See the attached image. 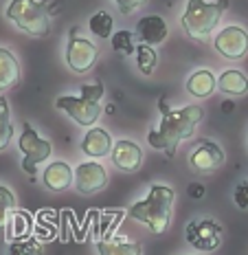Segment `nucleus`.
I'll return each mask as SVG.
<instances>
[{
    "instance_id": "obj_24",
    "label": "nucleus",
    "mask_w": 248,
    "mask_h": 255,
    "mask_svg": "<svg viewBox=\"0 0 248 255\" xmlns=\"http://www.w3.org/2000/svg\"><path fill=\"white\" fill-rule=\"evenodd\" d=\"M112 49L114 53H119V55L128 57L132 53H136V46H134V33H130V31H117V33H112Z\"/></svg>"
},
{
    "instance_id": "obj_12",
    "label": "nucleus",
    "mask_w": 248,
    "mask_h": 255,
    "mask_svg": "<svg viewBox=\"0 0 248 255\" xmlns=\"http://www.w3.org/2000/svg\"><path fill=\"white\" fill-rule=\"evenodd\" d=\"M110 156H112V163L121 172H128V174L139 172L141 165H143V150H141L139 143H134L130 139H121L114 143Z\"/></svg>"
},
{
    "instance_id": "obj_21",
    "label": "nucleus",
    "mask_w": 248,
    "mask_h": 255,
    "mask_svg": "<svg viewBox=\"0 0 248 255\" xmlns=\"http://www.w3.org/2000/svg\"><path fill=\"white\" fill-rule=\"evenodd\" d=\"M136 66H139L141 75H152L158 66V53L154 51V46L143 44L141 42L136 46Z\"/></svg>"
},
{
    "instance_id": "obj_26",
    "label": "nucleus",
    "mask_w": 248,
    "mask_h": 255,
    "mask_svg": "<svg viewBox=\"0 0 248 255\" xmlns=\"http://www.w3.org/2000/svg\"><path fill=\"white\" fill-rule=\"evenodd\" d=\"M9 255H42V247L35 238H22L11 242Z\"/></svg>"
},
{
    "instance_id": "obj_30",
    "label": "nucleus",
    "mask_w": 248,
    "mask_h": 255,
    "mask_svg": "<svg viewBox=\"0 0 248 255\" xmlns=\"http://www.w3.org/2000/svg\"><path fill=\"white\" fill-rule=\"evenodd\" d=\"M222 110H224V113H231V110H233V104H231V102H224V104H222Z\"/></svg>"
},
{
    "instance_id": "obj_28",
    "label": "nucleus",
    "mask_w": 248,
    "mask_h": 255,
    "mask_svg": "<svg viewBox=\"0 0 248 255\" xmlns=\"http://www.w3.org/2000/svg\"><path fill=\"white\" fill-rule=\"evenodd\" d=\"M233 198H235V205L240 207V209H248V180L237 185L235 191H233Z\"/></svg>"
},
{
    "instance_id": "obj_29",
    "label": "nucleus",
    "mask_w": 248,
    "mask_h": 255,
    "mask_svg": "<svg viewBox=\"0 0 248 255\" xmlns=\"http://www.w3.org/2000/svg\"><path fill=\"white\" fill-rule=\"evenodd\" d=\"M189 196H191L193 200H200V198H204V185H200V183H193V185H189Z\"/></svg>"
},
{
    "instance_id": "obj_19",
    "label": "nucleus",
    "mask_w": 248,
    "mask_h": 255,
    "mask_svg": "<svg viewBox=\"0 0 248 255\" xmlns=\"http://www.w3.org/2000/svg\"><path fill=\"white\" fill-rule=\"evenodd\" d=\"M97 251H99V255H143L139 244L125 240V238H121V236L101 238V240L97 242Z\"/></svg>"
},
{
    "instance_id": "obj_14",
    "label": "nucleus",
    "mask_w": 248,
    "mask_h": 255,
    "mask_svg": "<svg viewBox=\"0 0 248 255\" xmlns=\"http://www.w3.org/2000/svg\"><path fill=\"white\" fill-rule=\"evenodd\" d=\"M167 33H169V29H167L165 18H161V15H145L136 22V35L143 44H161L167 40Z\"/></svg>"
},
{
    "instance_id": "obj_16",
    "label": "nucleus",
    "mask_w": 248,
    "mask_h": 255,
    "mask_svg": "<svg viewBox=\"0 0 248 255\" xmlns=\"http://www.w3.org/2000/svg\"><path fill=\"white\" fill-rule=\"evenodd\" d=\"M215 86H218V79L211 71L207 68H200V71H193L187 79V93L196 99H207L213 95Z\"/></svg>"
},
{
    "instance_id": "obj_3",
    "label": "nucleus",
    "mask_w": 248,
    "mask_h": 255,
    "mask_svg": "<svg viewBox=\"0 0 248 255\" xmlns=\"http://www.w3.org/2000/svg\"><path fill=\"white\" fill-rule=\"evenodd\" d=\"M229 0H187V7L180 18V24L184 33L189 38L198 42H207L215 29H218L220 20H222L224 11L229 9Z\"/></svg>"
},
{
    "instance_id": "obj_17",
    "label": "nucleus",
    "mask_w": 248,
    "mask_h": 255,
    "mask_svg": "<svg viewBox=\"0 0 248 255\" xmlns=\"http://www.w3.org/2000/svg\"><path fill=\"white\" fill-rule=\"evenodd\" d=\"M20 82V64L18 57L9 49L0 46V93L9 90Z\"/></svg>"
},
{
    "instance_id": "obj_25",
    "label": "nucleus",
    "mask_w": 248,
    "mask_h": 255,
    "mask_svg": "<svg viewBox=\"0 0 248 255\" xmlns=\"http://www.w3.org/2000/svg\"><path fill=\"white\" fill-rule=\"evenodd\" d=\"M15 211V196L4 185H0V227H7L9 218Z\"/></svg>"
},
{
    "instance_id": "obj_5",
    "label": "nucleus",
    "mask_w": 248,
    "mask_h": 255,
    "mask_svg": "<svg viewBox=\"0 0 248 255\" xmlns=\"http://www.w3.org/2000/svg\"><path fill=\"white\" fill-rule=\"evenodd\" d=\"M11 22L33 38H46L51 33V15L44 2L38 0H11L4 11Z\"/></svg>"
},
{
    "instance_id": "obj_7",
    "label": "nucleus",
    "mask_w": 248,
    "mask_h": 255,
    "mask_svg": "<svg viewBox=\"0 0 248 255\" xmlns=\"http://www.w3.org/2000/svg\"><path fill=\"white\" fill-rule=\"evenodd\" d=\"M99 57V49L92 40L83 38L79 33V26H73L68 31V42H66V64L75 75H83L94 66Z\"/></svg>"
},
{
    "instance_id": "obj_23",
    "label": "nucleus",
    "mask_w": 248,
    "mask_h": 255,
    "mask_svg": "<svg viewBox=\"0 0 248 255\" xmlns=\"http://www.w3.org/2000/svg\"><path fill=\"white\" fill-rule=\"evenodd\" d=\"M13 139V126H11V113H9L7 97H0V152L11 143Z\"/></svg>"
},
{
    "instance_id": "obj_2",
    "label": "nucleus",
    "mask_w": 248,
    "mask_h": 255,
    "mask_svg": "<svg viewBox=\"0 0 248 255\" xmlns=\"http://www.w3.org/2000/svg\"><path fill=\"white\" fill-rule=\"evenodd\" d=\"M176 203V191L167 185H152L147 198L139 200L130 207V218L136 222H143L152 229V233L163 236L171 225V211Z\"/></svg>"
},
{
    "instance_id": "obj_15",
    "label": "nucleus",
    "mask_w": 248,
    "mask_h": 255,
    "mask_svg": "<svg viewBox=\"0 0 248 255\" xmlns=\"http://www.w3.org/2000/svg\"><path fill=\"white\" fill-rule=\"evenodd\" d=\"M46 189L51 191H64L71 185H75V172L71 169V165L64 161H53L46 165L44 174H42Z\"/></svg>"
},
{
    "instance_id": "obj_18",
    "label": "nucleus",
    "mask_w": 248,
    "mask_h": 255,
    "mask_svg": "<svg viewBox=\"0 0 248 255\" xmlns=\"http://www.w3.org/2000/svg\"><path fill=\"white\" fill-rule=\"evenodd\" d=\"M218 86L222 93L231 95V97H242V95L248 93V75L242 73L240 68H226L218 77Z\"/></svg>"
},
{
    "instance_id": "obj_11",
    "label": "nucleus",
    "mask_w": 248,
    "mask_h": 255,
    "mask_svg": "<svg viewBox=\"0 0 248 255\" xmlns=\"http://www.w3.org/2000/svg\"><path fill=\"white\" fill-rule=\"evenodd\" d=\"M105 185H108V172L101 163L86 161L75 167V189L79 194H97V191L105 189Z\"/></svg>"
},
{
    "instance_id": "obj_6",
    "label": "nucleus",
    "mask_w": 248,
    "mask_h": 255,
    "mask_svg": "<svg viewBox=\"0 0 248 255\" xmlns=\"http://www.w3.org/2000/svg\"><path fill=\"white\" fill-rule=\"evenodd\" d=\"M18 147H20V152L24 154L22 169L29 174V176H35V174H38V165L44 163L53 152L51 141L42 139L38 134V130H35L29 121L22 124V134H20V139H18Z\"/></svg>"
},
{
    "instance_id": "obj_20",
    "label": "nucleus",
    "mask_w": 248,
    "mask_h": 255,
    "mask_svg": "<svg viewBox=\"0 0 248 255\" xmlns=\"http://www.w3.org/2000/svg\"><path fill=\"white\" fill-rule=\"evenodd\" d=\"M31 229H33V220L26 211L15 209L7 222V238L13 240H22V238H31Z\"/></svg>"
},
{
    "instance_id": "obj_9",
    "label": "nucleus",
    "mask_w": 248,
    "mask_h": 255,
    "mask_svg": "<svg viewBox=\"0 0 248 255\" xmlns=\"http://www.w3.org/2000/svg\"><path fill=\"white\" fill-rule=\"evenodd\" d=\"M224 161L226 156L222 147L211 139H202L189 154V169L196 174H211L222 167Z\"/></svg>"
},
{
    "instance_id": "obj_4",
    "label": "nucleus",
    "mask_w": 248,
    "mask_h": 255,
    "mask_svg": "<svg viewBox=\"0 0 248 255\" xmlns=\"http://www.w3.org/2000/svg\"><path fill=\"white\" fill-rule=\"evenodd\" d=\"M105 88L101 82H94L90 86H82V95L73 97V95H64V97L55 99V108L62 110L82 128H92L101 117V97Z\"/></svg>"
},
{
    "instance_id": "obj_8",
    "label": "nucleus",
    "mask_w": 248,
    "mask_h": 255,
    "mask_svg": "<svg viewBox=\"0 0 248 255\" xmlns=\"http://www.w3.org/2000/svg\"><path fill=\"white\" fill-rule=\"evenodd\" d=\"M187 242L198 251H215L222 242V227L211 218H198L187 225Z\"/></svg>"
},
{
    "instance_id": "obj_22",
    "label": "nucleus",
    "mask_w": 248,
    "mask_h": 255,
    "mask_svg": "<svg viewBox=\"0 0 248 255\" xmlns=\"http://www.w3.org/2000/svg\"><path fill=\"white\" fill-rule=\"evenodd\" d=\"M112 26H114V20L112 15L108 11H97L90 15V20H88V29H90L92 35H97V38H112Z\"/></svg>"
},
{
    "instance_id": "obj_13",
    "label": "nucleus",
    "mask_w": 248,
    "mask_h": 255,
    "mask_svg": "<svg viewBox=\"0 0 248 255\" xmlns=\"http://www.w3.org/2000/svg\"><path fill=\"white\" fill-rule=\"evenodd\" d=\"M112 147H114V141L105 128H90V130L86 132V136L82 139V152L86 154L88 158L110 156Z\"/></svg>"
},
{
    "instance_id": "obj_1",
    "label": "nucleus",
    "mask_w": 248,
    "mask_h": 255,
    "mask_svg": "<svg viewBox=\"0 0 248 255\" xmlns=\"http://www.w3.org/2000/svg\"><path fill=\"white\" fill-rule=\"evenodd\" d=\"M158 113H161V124L147 134V143L154 150L165 152L167 156L176 154V147L184 139L193 136L198 124L204 119V110L200 106H182L180 110H173L167 106V99H158Z\"/></svg>"
},
{
    "instance_id": "obj_10",
    "label": "nucleus",
    "mask_w": 248,
    "mask_h": 255,
    "mask_svg": "<svg viewBox=\"0 0 248 255\" xmlns=\"http://www.w3.org/2000/svg\"><path fill=\"white\" fill-rule=\"evenodd\" d=\"M215 51L226 60H242L248 55V31L242 26H226L213 40Z\"/></svg>"
},
{
    "instance_id": "obj_27",
    "label": "nucleus",
    "mask_w": 248,
    "mask_h": 255,
    "mask_svg": "<svg viewBox=\"0 0 248 255\" xmlns=\"http://www.w3.org/2000/svg\"><path fill=\"white\" fill-rule=\"evenodd\" d=\"M117 2V9L123 15H130V13H134L136 9H141V7H145L147 4V0H114Z\"/></svg>"
}]
</instances>
